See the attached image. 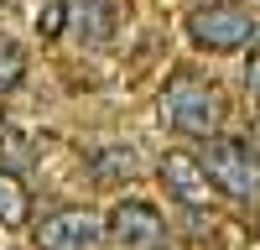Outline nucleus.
I'll return each mask as SVG.
<instances>
[{"label": "nucleus", "mask_w": 260, "mask_h": 250, "mask_svg": "<svg viewBox=\"0 0 260 250\" xmlns=\"http://www.w3.org/2000/svg\"><path fill=\"white\" fill-rule=\"evenodd\" d=\"M161 115L177 136H192V141H208L219 136L224 125V94L213 78H198V73H177L161 94Z\"/></svg>", "instance_id": "nucleus-1"}, {"label": "nucleus", "mask_w": 260, "mask_h": 250, "mask_svg": "<svg viewBox=\"0 0 260 250\" xmlns=\"http://www.w3.org/2000/svg\"><path fill=\"white\" fill-rule=\"evenodd\" d=\"M203 167H208V177H213L219 193L240 198V203L260 198V151L250 141H240V136H208Z\"/></svg>", "instance_id": "nucleus-2"}, {"label": "nucleus", "mask_w": 260, "mask_h": 250, "mask_svg": "<svg viewBox=\"0 0 260 250\" xmlns=\"http://www.w3.org/2000/svg\"><path fill=\"white\" fill-rule=\"evenodd\" d=\"M187 37L198 42L203 52H240L255 42V16L234 0H208L187 16Z\"/></svg>", "instance_id": "nucleus-3"}, {"label": "nucleus", "mask_w": 260, "mask_h": 250, "mask_svg": "<svg viewBox=\"0 0 260 250\" xmlns=\"http://www.w3.org/2000/svg\"><path fill=\"white\" fill-rule=\"evenodd\" d=\"M156 177H161V188L187 208V214L213 208V193H219V188H213V177H208V167H203L198 151H167L161 167H156Z\"/></svg>", "instance_id": "nucleus-4"}, {"label": "nucleus", "mask_w": 260, "mask_h": 250, "mask_svg": "<svg viewBox=\"0 0 260 250\" xmlns=\"http://www.w3.org/2000/svg\"><path fill=\"white\" fill-rule=\"evenodd\" d=\"M104 214L99 208H52L37 224V250H99Z\"/></svg>", "instance_id": "nucleus-5"}, {"label": "nucleus", "mask_w": 260, "mask_h": 250, "mask_svg": "<svg viewBox=\"0 0 260 250\" xmlns=\"http://www.w3.org/2000/svg\"><path fill=\"white\" fill-rule=\"evenodd\" d=\"M161 235H167L161 214L151 203H141V198H125V203H115L110 214H104V240L115 250H156Z\"/></svg>", "instance_id": "nucleus-6"}, {"label": "nucleus", "mask_w": 260, "mask_h": 250, "mask_svg": "<svg viewBox=\"0 0 260 250\" xmlns=\"http://www.w3.org/2000/svg\"><path fill=\"white\" fill-rule=\"evenodd\" d=\"M31 219V188L16 177V167H0V224L21 229Z\"/></svg>", "instance_id": "nucleus-7"}, {"label": "nucleus", "mask_w": 260, "mask_h": 250, "mask_svg": "<svg viewBox=\"0 0 260 250\" xmlns=\"http://www.w3.org/2000/svg\"><path fill=\"white\" fill-rule=\"evenodd\" d=\"M94 177H99V182L136 177V151H130V146H110V151H99V157H94Z\"/></svg>", "instance_id": "nucleus-8"}, {"label": "nucleus", "mask_w": 260, "mask_h": 250, "mask_svg": "<svg viewBox=\"0 0 260 250\" xmlns=\"http://www.w3.org/2000/svg\"><path fill=\"white\" fill-rule=\"evenodd\" d=\"M21 78H26V52H21L11 37H0V94H11Z\"/></svg>", "instance_id": "nucleus-9"}, {"label": "nucleus", "mask_w": 260, "mask_h": 250, "mask_svg": "<svg viewBox=\"0 0 260 250\" xmlns=\"http://www.w3.org/2000/svg\"><path fill=\"white\" fill-rule=\"evenodd\" d=\"M0 141H11V162H26L31 157V141L21 136V125H0Z\"/></svg>", "instance_id": "nucleus-10"}, {"label": "nucleus", "mask_w": 260, "mask_h": 250, "mask_svg": "<svg viewBox=\"0 0 260 250\" xmlns=\"http://www.w3.org/2000/svg\"><path fill=\"white\" fill-rule=\"evenodd\" d=\"M62 11H68V6H62V0H52V6H47V16H37V32H42V37H57Z\"/></svg>", "instance_id": "nucleus-11"}, {"label": "nucleus", "mask_w": 260, "mask_h": 250, "mask_svg": "<svg viewBox=\"0 0 260 250\" xmlns=\"http://www.w3.org/2000/svg\"><path fill=\"white\" fill-rule=\"evenodd\" d=\"M245 89L260 99V37H255V47H250V63H245Z\"/></svg>", "instance_id": "nucleus-12"}]
</instances>
